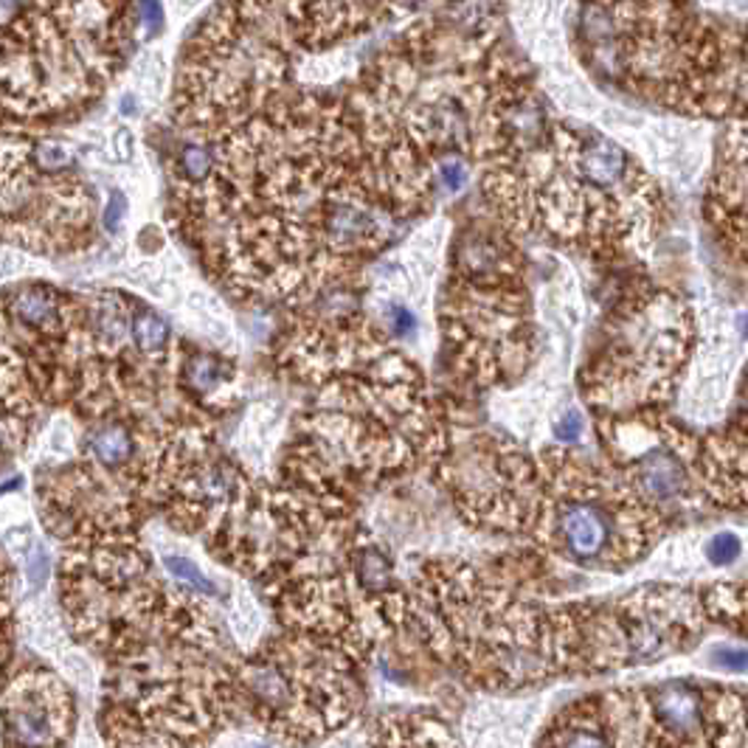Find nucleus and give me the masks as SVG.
<instances>
[{"label": "nucleus", "mask_w": 748, "mask_h": 748, "mask_svg": "<svg viewBox=\"0 0 748 748\" xmlns=\"http://www.w3.org/2000/svg\"><path fill=\"white\" fill-rule=\"evenodd\" d=\"M9 729H12L18 746L26 748H43L52 740V717L46 710L39 706H23V710H14L9 717Z\"/></svg>", "instance_id": "5"}, {"label": "nucleus", "mask_w": 748, "mask_h": 748, "mask_svg": "<svg viewBox=\"0 0 748 748\" xmlns=\"http://www.w3.org/2000/svg\"><path fill=\"white\" fill-rule=\"evenodd\" d=\"M555 433L560 442H566V445H577L582 439V433H586V422H582V417L577 411H568L555 426Z\"/></svg>", "instance_id": "19"}, {"label": "nucleus", "mask_w": 748, "mask_h": 748, "mask_svg": "<svg viewBox=\"0 0 748 748\" xmlns=\"http://www.w3.org/2000/svg\"><path fill=\"white\" fill-rule=\"evenodd\" d=\"M133 341H136V347L141 349L144 355H156L169 341L167 321L156 316V313H138L133 318Z\"/></svg>", "instance_id": "9"}, {"label": "nucleus", "mask_w": 748, "mask_h": 748, "mask_svg": "<svg viewBox=\"0 0 748 748\" xmlns=\"http://www.w3.org/2000/svg\"><path fill=\"white\" fill-rule=\"evenodd\" d=\"M122 113H124V116H133V113H136V99L124 97L122 99Z\"/></svg>", "instance_id": "25"}, {"label": "nucleus", "mask_w": 748, "mask_h": 748, "mask_svg": "<svg viewBox=\"0 0 748 748\" xmlns=\"http://www.w3.org/2000/svg\"><path fill=\"white\" fill-rule=\"evenodd\" d=\"M163 566H167V571L174 577V580L189 582V586L197 588V591L206 593V597H214V593H217V588H214V582L208 580V577L203 575L201 568L194 566L192 560H186V557H174V555H169V557H163Z\"/></svg>", "instance_id": "11"}, {"label": "nucleus", "mask_w": 748, "mask_h": 748, "mask_svg": "<svg viewBox=\"0 0 748 748\" xmlns=\"http://www.w3.org/2000/svg\"><path fill=\"white\" fill-rule=\"evenodd\" d=\"M712 665L723 672H746L748 650H743V647H717V650H712Z\"/></svg>", "instance_id": "17"}, {"label": "nucleus", "mask_w": 748, "mask_h": 748, "mask_svg": "<svg viewBox=\"0 0 748 748\" xmlns=\"http://www.w3.org/2000/svg\"><path fill=\"white\" fill-rule=\"evenodd\" d=\"M113 144H116V149H118V158L133 156V133H127V129H118L116 138H113Z\"/></svg>", "instance_id": "24"}, {"label": "nucleus", "mask_w": 748, "mask_h": 748, "mask_svg": "<svg viewBox=\"0 0 748 748\" xmlns=\"http://www.w3.org/2000/svg\"><path fill=\"white\" fill-rule=\"evenodd\" d=\"M690 310L681 298L650 291L622 304L600 355L582 374V392L600 411H631L667 400L690 347Z\"/></svg>", "instance_id": "2"}, {"label": "nucleus", "mask_w": 748, "mask_h": 748, "mask_svg": "<svg viewBox=\"0 0 748 748\" xmlns=\"http://www.w3.org/2000/svg\"><path fill=\"white\" fill-rule=\"evenodd\" d=\"M234 631L242 636V639H251L253 633L259 631V611L257 605H253V600L248 597V593H239L237 597V605H234Z\"/></svg>", "instance_id": "15"}, {"label": "nucleus", "mask_w": 748, "mask_h": 748, "mask_svg": "<svg viewBox=\"0 0 748 748\" xmlns=\"http://www.w3.org/2000/svg\"><path fill=\"white\" fill-rule=\"evenodd\" d=\"M541 748H616L613 721H608L605 712L586 698L548 726Z\"/></svg>", "instance_id": "4"}, {"label": "nucleus", "mask_w": 748, "mask_h": 748, "mask_svg": "<svg viewBox=\"0 0 748 748\" xmlns=\"http://www.w3.org/2000/svg\"><path fill=\"white\" fill-rule=\"evenodd\" d=\"M37 161H39V167L46 169V172H59V169H65L68 163H71V156H68L65 147H59V144H43V147H39Z\"/></svg>", "instance_id": "21"}, {"label": "nucleus", "mask_w": 748, "mask_h": 748, "mask_svg": "<svg viewBox=\"0 0 748 748\" xmlns=\"http://www.w3.org/2000/svg\"><path fill=\"white\" fill-rule=\"evenodd\" d=\"M82 748H97V743H88V737H84V740H82Z\"/></svg>", "instance_id": "27"}, {"label": "nucleus", "mask_w": 748, "mask_h": 748, "mask_svg": "<svg viewBox=\"0 0 748 748\" xmlns=\"http://www.w3.org/2000/svg\"><path fill=\"white\" fill-rule=\"evenodd\" d=\"M706 212L723 242L748 265V124L723 138Z\"/></svg>", "instance_id": "3"}, {"label": "nucleus", "mask_w": 748, "mask_h": 748, "mask_svg": "<svg viewBox=\"0 0 748 748\" xmlns=\"http://www.w3.org/2000/svg\"><path fill=\"white\" fill-rule=\"evenodd\" d=\"M555 465L532 467L518 492L510 530L535 532L555 555L593 568H625L658 535L653 503L625 476L552 453Z\"/></svg>", "instance_id": "1"}, {"label": "nucleus", "mask_w": 748, "mask_h": 748, "mask_svg": "<svg viewBox=\"0 0 748 748\" xmlns=\"http://www.w3.org/2000/svg\"><path fill=\"white\" fill-rule=\"evenodd\" d=\"M251 748H268V746H262V743H257V746H251Z\"/></svg>", "instance_id": "28"}, {"label": "nucleus", "mask_w": 748, "mask_h": 748, "mask_svg": "<svg viewBox=\"0 0 748 748\" xmlns=\"http://www.w3.org/2000/svg\"><path fill=\"white\" fill-rule=\"evenodd\" d=\"M358 582L366 591H386L392 586V563L377 548H363L358 555Z\"/></svg>", "instance_id": "10"}, {"label": "nucleus", "mask_w": 748, "mask_h": 748, "mask_svg": "<svg viewBox=\"0 0 748 748\" xmlns=\"http://www.w3.org/2000/svg\"><path fill=\"white\" fill-rule=\"evenodd\" d=\"M737 327H740L743 336H748V313H743V316L737 318Z\"/></svg>", "instance_id": "26"}, {"label": "nucleus", "mask_w": 748, "mask_h": 748, "mask_svg": "<svg viewBox=\"0 0 748 748\" xmlns=\"http://www.w3.org/2000/svg\"><path fill=\"white\" fill-rule=\"evenodd\" d=\"M138 12L147 14V20H144V23H147V32H149V34L158 32V26H161V14H163V9H161V7H156V3H141V7H138Z\"/></svg>", "instance_id": "23"}, {"label": "nucleus", "mask_w": 748, "mask_h": 748, "mask_svg": "<svg viewBox=\"0 0 748 748\" xmlns=\"http://www.w3.org/2000/svg\"><path fill=\"white\" fill-rule=\"evenodd\" d=\"M91 447L104 467H116L133 451V439L122 426H104L91 437Z\"/></svg>", "instance_id": "7"}, {"label": "nucleus", "mask_w": 748, "mask_h": 748, "mask_svg": "<svg viewBox=\"0 0 748 748\" xmlns=\"http://www.w3.org/2000/svg\"><path fill=\"white\" fill-rule=\"evenodd\" d=\"M743 543L735 532H717L710 543H706V557L712 566H732L740 557Z\"/></svg>", "instance_id": "12"}, {"label": "nucleus", "mask_w": 748, "mask_h": 748, "mask_svg": "<svg viewBox=\"0 0 748 748\" xmlns=\"http://www.w3.org/2000/svg\"><path fill=\"white\" fill-rule=\"evenodd\" d=\"M248 684H251L253 695L259 701L271 703V706H284L287 698H291V687H287V678L271 665H257L248 670Z\"/></svg>", "instance_id": "8"}, {"label": "nucleus", "mask_w": 748, "mask_h": 748, "mask_svg": "<svg viewBox=\"0 0 748 748\" xmlns=\"http://www.w3.org/2000/svg\"><path fill=\"white\" fill-rule=\"evenodd\" d=\"M181 172L186 174L189 181H203L208 172H212V152L201 144H192L181 152Z\"/></svg>", "instance_id": "14"}, {"label": "nucleus", "mask_w": 748, "mask_h": 748, "mask_svg": "<svg viewBox=\"0 0 748 748\" xmlns=\"http://www.w3.org/2000/svg\"><path fill=\"white\" fill-rule=\"evenodd\" d=\"M186 381L192 383L194 388L201 392H208L214 383H219V363L208 355H194L192 361L186 363Z\"/></svg>", "instance_id": "13"}, {"label": "nucleus", "mask_w": 748, "mask_h": 748, "mask_svg": "<svg viewBox=\"0 0 748 748\" xmlns=\"http://www.w3.org/2000/svg\"><path fill=\"white\" fill-rule=\"evenodd\" d=\"M26 575H29V580H32L34 588L46 586L48 575H52V560H48V552L39 546V543H34V546L29 548Z\"/></svg>", "instance_id": "16"}, {"label": "nucleus", "mask_w": 748, "mask_h": 748, "mask_svg": "<svg viewBox=\"0 0 748 748\" xmlns=\"http://www.w3.org/2000/svg\"><path fill=\"white\" fill-rule=\"evenodd\" d=\"M386 327L392 336H411L413 327H417V318H413L411 310L400 307V304H392L386 310Z\"/></svg>", "instance_id": "18"}, {"label": "nucleus", "mask_w": 748, "mask_h": 748, "mask_svg": "<svg viewBox=\"0 0 748 748\" xmlns=\"http://www.w3.org/2000/svg\"><path fill=\"white\" fill-rule=\"evenodd\" d=\"M124 329H127V324H124L122 313L118 310H102L99 313V336L104 338V341L110 343H118L124 336Z\"/></svg>", "instance_id": "20"}, {"label": "nucleus", "mask_w": 748, "mask_h": 748, "mask_svg": "<svg viewBox=\"0 0 748 748\" xmlns=\"http://www.w3.org/2000/svg\"><path fill=\"white\" fill-rule=\"evenodd\" d=\"M124 214H127V201H124L122 192H116L110 197L107 212H104V226H107V231H118Z\"/></svg>", "instance_id": "22"}, {"label": "nucleus", "mask_w": 748, "mask_h": 748, "mask_svg": "<svg viewBox=\"0 0 748 748\" xmlns=\"http://www.w3.org/2000/svg\"><path fill=\"white\" fill-rule=\"evenodd\" d=\"M12 310L29 327H48L57 318V298L48 287H29L14 296Z\"/></svg>", "instance_id": "6"}]
</instances>
